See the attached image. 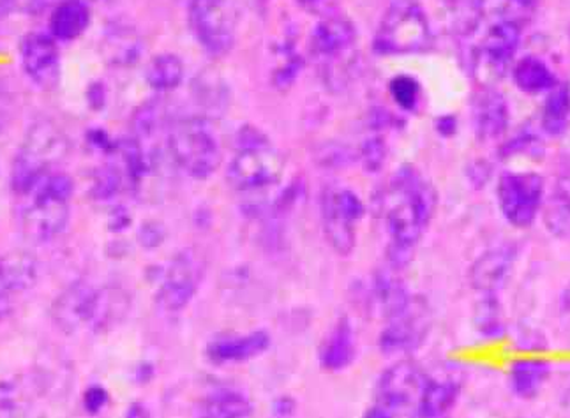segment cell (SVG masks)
Instances as JSON below:
<instances>
[{"mask_svg": "<svg viewBox=\"0 0 570 418\" xmlns=\"http://www.w3.org/2000/svg\"><path fill=\"white\" fill-rule=\"evenodd\" d=\"M436 210V191L415 168L404 167L392 179L385 198V225L392 263L404 265L424 236Z\"/></svg>", "mask_w": 570, "mask_h": 418, "instance_id": "cell-1", "label": "cell"}, {"mask_svg": "<svg viewBox=\"0 0 570 418\" xmlns=\"http://www.w3.org/2000/svg\"><path fill=\"white\" fill-rule=\"evenodd\" d=\"M72 189V180L66 173L53 171L23 195L26 203L20 219L26 237L43 243L57 239L66 230Z\"/></svg>", "mask_w": 570, "mask_h": 418, "instance_id": "cell-2", "label": "cell"}, {"mask_svg": "<svg viewBox=\"0 0 570 418\" xmlns=\"http://www.w3.org/2000/svg\"><path fill=\"white\" fill-rule=\"evenodd\" d=\"M68 152V138L57 125L51 120L36 122L27 132L11 168L13 191L23 197L39 180L53 173V168L65 161Z\"/></svg>", "mask_w": 570, "mask_h": 418, "instance_id": "cell-3", "label": "cell"}, {"mask_svg": "<svg viewBox=\"0 0 570 418\" xmlns=\"http://www.w3.org/2000/svg\"><path fill=\"white\" fill-rule=\"evenodd\" d=\"M126 309V295L119 291L96 290L86 282H78L57 299L53 318L66 332H78L81 329L101 330L119 320Z\"/></svg>", "mask_w": 570, "mask_h": 418, "instance_id": "cell-4", "label": "cell"}, {"mask_svg": "<svg viewBox=\"0 0 570 418\" xmlns=\"http://www.w3.org/2000/svg\"><path fill=\"white\" fill-rule=\"evenodd\" d=\"M285 171V158L276 147L253 128L238 135L237 152L232 158L226 177L237 191H258L279 182Z\"/></svg>", "mask_w": 570, "mask_h": 418, "instance_id": "cell-5", "label": "cell"}, {"mask_svg": "<svg viewBox=\"0 0 570 418\" xmlns=\"http://www.w3.org/2000/svg\"><path fill=\"white\" fill-rule=\"evenodd\" d=\"M168 149L177 167L196 180L209 179L222 165L216 132L202 117L174 122L168 131Z\"/></svg>", "mask_w": 570, "mask_h": 418, "instance_id": "cell-6", "label": "cell"}, {"mask_svg": "<svg viewBox=\"0 0 570 418\" xmlns=\"http://www.w3.org/2000/svg\"><path fill=\"white\" fill-rule=\"evenodd\" d=\"M430 20L417 0H392L375 36L382 56H413L430 48Z\"/></svg>", "mask_w": 570, "mask_h": 418, "instance_id": "cell-7", "label": "cell"}, {"mask_svg": "<svg viewBox=\"0 0 570 418\" xmlns=\"http://www.w3.org/2000/svg\"><path fill=\"white\" fill-rule=\"evenodd\" d=\"M188 20L200 47L213 56H223L234 47L240 9L237 0H191Z\"/></svg>", "mask_w": 570, "mask_h": 418, "instance_id": "cell-8", "label": "cell"}, {"mask_svg": "<svg viewBox=\"0 0 570 418\" xmlns=\"http://www.w3.org/2000/svg\"><path fill=\"white\" fill-rule=\"evenodd\" d=\"M357 32L345 18H325L311 32L309 53L331 83H343V73L354 64Z\"/></svg>", "mask_w": 570, "mask_h": 418, "instance_id": "cell-9", "label": "cell"}, {"mask_svg": "<svg viewBox=\"0 0 570 418\" xmlns=\"http://www.w3.org/2000/svg\"><path fill=\"white\" fill-rule=\"evenodd\" d=\"M544 180L537 173H505L499 182V203L507 221L527 228L541 209Z\"/></svg>", "mask_w": 570, "mask_h": 418, "instance_id": "cell-10", "label": "cell"}, {"mask_svg": "<svg viewBox=\"0 0 570 418\" xmlns=\"http://www.w3.org/2000/svg\"><path fill=\"white\" fill-rule=\"evenodd\" d=\"M521 29L515 20L500 18L499 22L488 27L481 43L473 50V69L493 78H502L511 68L518 48Z\"/></svg>", "mask_w": 570, "mask_h": 418, "instance_id": "cell-11", "label": "cell"}, {"mask_svg": "<svg viewBox=\"0 0 570 418\" xmlns=\"http://www.w3.org/2000/svg\"><path fill=\"white\" fill-rule=\"evenodd\" d=\"M23 73L39 89L53 90L62 78L59 44L50 34L30 32L20 43Z\"/></svg>", "mask_w": 570, "mask_h": 418, "instance_id": "cell-12", "label": "cell"}, {"mask_svg": "<svg viewBox=\"0 0 570 418\" xmlns=\"http://www.w3.org/2000/svg\"><path fill=\"white\" fill-rule=\"evenodd\" d=\"M428 384L426 372L413 360H401L389 367L379 381V401L387 410L417 406Z\"/></svg>", "mask_w": 570, "mask_h": 418, "instance_id": "cell-13", "label": "cell"}, {"mask_svg": "<svg viewBox=\"0 0 570 418\" xmlns=\"http://www.w3.org/2000/svg\"><path fill=\"white\" fill-rule=\"evenodd\" d=\"M198 267L189 255H179L168 267L158 290V303L165 311L177 312L186 308L198 290Z\"/></svg>", "mask_w": 570, "mask_h": 418, "instance_id": "cell-14", "label": "cell"}, {"mask_svg": "<svg viewBox=\"0 0 570 418\" xmlns=\"http://www.w3.org/2000/svg\"><path fill=\"white\" fill-rule=\"evenodd\" d=\"M426 332V308L424 306L417 308V303L410 300L409 306L400 315L392 316L391 324L383 329L380 336V348L385 354L410 351L421 345Z\"/></svg>", "mask_w": 570, "mask_h": 418, "instance_id": "cell-15", "label": "cell"}, {"mask_svg": "<svg viewBox=\"0 0 570 418\" xmlns=\"http://www.w3.org/2000/svg\"><path fill=\"white\" fill-rule=\"evenodd\" d=\"M268 346H271L268 334L264 330H255L246 336L216 339L207 348V357L214 364L246 362L264 354Z\"/></svg>", "mask_w": 570, "mask_h": 418, "instance_id": "cell-16", "label": "cell"}, {"mask_svg": "<svg viewBox=\"0 0 570 418\" xmlns=\"http://www.w3.org/2000/svg\"><path fill=\"white\" fill-rule=\"evenodd\" d=\"M476 135L482 140H497L505 132L509 125L507 103L499 90L484 89L479 92L473 103Z\"/></svg>", "mask_w": 570, "mask_h": 418, "instance_id": "cell-17", "label": "cell"}, {"mask_svg": "<svg viewBox=\"0 0 570 418\" xmlns=\"http://www.w3.org/2000/svg\"><path fill=\"white\" fill-rule=\"evenodd\" d=\"M322 221L325 237L337 255H350L355 248V222L345 210L337 206L333 189H327L322 197Z\"/></svg>", "mask_w": 570, "mask_h": 418, "instance_id": "cell-18", "label": "cell"}, {"mask_svg": "<svg viewBox=\"0 0 570 418\" xmlns=\"http://www.w3.org/2000/svg\"><path fill=\"white\" fill-rule=\"evenodd\" d=\"M512 261H514V249L509 246L484 252L470 270L472 287L482 293H493L499 290L511 270Z\"/></svg>", "mask_w": 570, "mask_h": 418, "instance_id": "cell-19", "label": "cell"}, {"mask_svg": "<svg viewBox=\"0 0 570 418\" xmlns=\"http://www.w3.org/2000/svg\"><path fill=\"white\" fill-rule=\"evenodd\" d=\"M90 8L81 0H59L50 14V36L59 41H75L89 29Z\"/></svg>", "mask_w": 570, "mask_h": 418, "instance_id": "cell-20", "label": "cell"}, {"mask_svg": "<svg viewBox=\"0 0 570 418\" xmlns=\"http://www.w3.org/2000/svg\"><path fill=\"white\" fill-rule=\"evenodd\" d=\"M355 359L354 329L350 321L341 320L328 334L322 350H320V362L327 371H343Z\"/></svg>", "mask_w": 570, "mask_h": 418, "instance_id": "cell-21", "label": "cell"}, {"mask_svg": "<svg viewBox=\"0 0 570 418\" xmlns=\"http://www.w3.org/2000/svg\"><path fill=\"white\" fill-rule=\"evenodd\" d=\"M461 385L454 378H428L419 401V417L445 418L460 397Z\"/></svg>", "mask_w": 570, "mask_h": 418, "instance_id": "cell-22", "label": "cell"}, {"mask_svg": "<svg viewBox=\"0 0 570 418\" xmlns=\"http://www.w3.org/2000/svg\"><path fill=\"white\" fill-rule=\"evenodd\" d=\"M38 279V261L27 251H11L0 258V288L6 291H23L35 287Z\"/></svg>", "mask_w": 570, "mask_h": 418, "instance_id": "cell-23", "label": "cell"}, {"mask_svg": "<svg viewBox=\"0 0 570 418\" xmlns=\"http://www.w3.org/2000/svg\"><path fill=\"white\" fill-rule=\"evenodd\" d=\"M544 222L554 237L570 239V173L554 183L546 201Z\"/></svg>", "mask_w": 570, "mask_h": 418, "instance_id": "cell-24", "label": "cell"}, {"mask_svg": "<svg viewBox=\"0 0 570 418\" xmlns=\"http://www.w3.org/2000/svg\"><path fill=\"white\" fill-rule=\"evenodd\" d=\"M196 418H249L253 405L238 392H216L202 399L195 408Z\"/></svg>", "mask_w": 570, "mask_h": 418, "instance_id": "cell-25", "label": "cell"}, {"mask_svg": "<svg viewBox=\"0 0 570 418\" xmlns=\"http://www.w3.org/2000/svg\"><path fill=\"white\" fill-rule=\"evenodd\" d=\"M145 80L156 92H170L184 80V64L174 53H161L154 57L145 69Z\"/></svg>", "mask_w": 570, "mask_h": 418, "instance_id": "cell-26", "label": "cell"}, {"mask_svg": "<svg viewBox=\"0 0 570 418\" xmlns=\"http://www.w3.org/2000/svg\"><path fill=\"white\" fill-rule=\"evenodd\" d=\"M461 36H472L481 23L484 0H436Z\"/></svg>", "mask_w": 570, "mask_h": 418, "instance_id": "cell-27", "label": "cell"}, {"mask_svg": "<svg viewBox=\"0 0 570 418\" xmlns=\"http://www.w3.org/2000/svg\"><path fill=\"white\" fill-rule=\"evenodd\" d=\"M511 378L514 392L524 399H530L542 389L548 378V364L535 359L520 360L512 366Z\"/></svg>", "mask_w": 570, "mask_h": 418, "instance_id": "cell-28", "label": "cell"}, {"mask_svg": "<svg viewBox=\"0 0 570 418\" xmlns=\"http://www.w3.org/2000/svg\"><path fill=\"white\" fill-rule=\"evenodd\" d=\"M515 86L524 92L535 94L542 90L553 89L554 77L548 66L537 57H527L514 68Z\"/></svg>", "mask_w": 570, "mask_h": 418, "instance_id": "cell-29", "label": "cell"}, {"mask_svg": "<svg viewBox=\"0 0 570 418\" xmlns=\"http://www.w3.org/2000/svg\"><path fill=\"white\" fill-rule=\"evenodd\" d=\"M570 113V89L567 86L554 87L553 92L546 101L542 113V128L549 135H562L567 129Z\"/></svg>", "mask_w": 570, "mask_h": 418, "instance_id": "cell-30", "label": "cell"}, {"mask_svg": "<svg viewBox=\"0 0 570 418\" xmlns=\"http://www.w3.org/2000/svg\"><path fill=\"white\" fill-rule=\"evenodd\" d=\"M138 44L135 32L124 27H114L105 38V50L114 64H131L132 60H137L140 53Z\"/></svg>", "mask_w": 570, "mask_h": 418, "instance_id": "cell-31", "label": "cell"}, {"mask_svg": "<svg viewBox=\"0 0 570 418\" xmlns=\"http://www.w3.org/2000/svg\"><path fill=\"white\" fill-rule=\"evenodd\" d=\"M376 295H379L380 303L383 311L389 318L400 315L410 303L409 295L401 285L400 279L394 278L392 273L380 272L375 281Z\"/></svg>", "mask_w": 570, "mask_h": 418, "instance_id": "cell-32", "label": "cell"}, {"mask_svg": "<svg viewBox=\"0 0 570 418\" xmlns=\"http://www.w3.org/2000/svg\"><path fill=\"white\" fill-rule=\"evenodd\" d=\"M419 92H421V89H419V83L413 78L397 77L392 80V98L404 110H412L417 104Z\"/></svg>", "mask_w": 570, "mask_h": 418, "instance_id": "cell-33", "label": "cell"}, {"mask_svg": "<svg viewBox=\"0 0 570 418\" xmlns=\"http://www.w3.org/2000/svg\"><path fill=\"white\" fill-rule=\"evenodd\" d=\"M362 165L366 168V171L375 173L383 167V162L387 159V147L383 143L380 138H370L364 141V146L361 149Z\"/></svg>", "mask_w": 570, "mask_h": 418, "instance_id": "cell-34", "label": "cell"}, {"mask_svg": "<svg viewBox=\"0 0 570 418\" xmlns=\"http://www.w3.org/2000/svg\"><path fill=\"white\" fill-rule=\"evenodd\" d=\"M107 402V392L102 389H92L87 392V408L90 411L101 410L102 406Z\"/></svg>", "mask_w": 570, "mask_h": 418, "instance_id": "cell-35", "label": "cell"}, {"mask_svg": "<svg viewBox=\"0 0 570 418\" xmlns=\"http://www.w3.org/2000/svg\"><path fill=\"white\" fill-rule=\"evenodd\" d=\"M507 6V11L511 13L512 9H523V11H530L535 6V0H500Z\"/></svg>", "mask_w": 570, "mask_h": 418, "instance_id": "cell-36", "label": "cell"}, {"mask_svg": "<svg viewBox=\"0 0 570 418\" xmlns=\"http://www.w3.org/2000/svg\"><path fill=\"white\" fill-rule=\"evenodd\" d=\"M364 418H392V415L387 408H383V406H375V408H371V410L366 411Z\"/></svg>", "mask_w": 570, "mask_h": 418, "instance_id": "cell-37", "label": "cell"}, {"mask_svg": "<svg viewBox=\"0 0 570 418\" xmlns=\"http://www.w3.org/2000/svg\"><path fill=\"white\" fill-rule=\"evenodd\" d=\"M9 311H11V306H9L8 299L0 297V318H4Z\"/></svg>", "mask_w": 570, "mask_h": 418, "instance_id": "cell-38", "label": "cell"}, {"mask_svg": "<svg viewBox=\"0 0 570 418\" xmlns=\"http://www.w3.org/2000/svg\"><path fill=\"white\" fill-rule=\"evenodd\" d=\"M298 2H301V4H304V6H309V4H315V2H318V0H298Z\"/></svg>", "mask_w": 570, "mask_h": 418, "instance_id": "cell-39", "label": "cell"}, {"mask_svg": "<svg viewBox=\"0 0 570 418\" xmlns=\"http://www.w3.org/2000/svg\"><path fill=\"white\" fill-rule=\"evenodd\" d=\"M81 2H87V4H89V2H95V0H81Z\"/></svg>", "mask_w": 570, "mask_h": 418, "instance_id": "cell-40", "label": "cell"}]
</instances>
